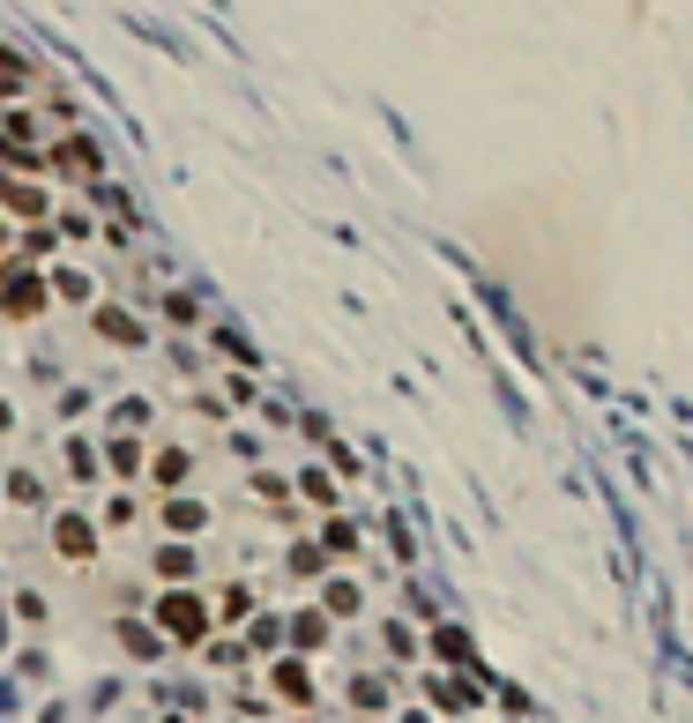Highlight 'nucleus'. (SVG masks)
Listing matches in <instances>:
<instances>
[{
  "label": "nucleus",
  "instance_id": "4be33fe9",
  "mask_svg": "<svg viewBox=\"0 0 693 723\" xmlns=\"http://www.w3.org/2000/svg\"><path fill=\"white\" fill-rule=\"evenodd\" d=\"M165 321H172V328H195V321H201V306L187 299V291H172V299H165Z\"/></svg>",
  "mask_w": 693,
  "mask_h": 723
},
{
  "label": "nucleus",
  "instance_id": "c756f323",
  "mask_svg": "<svg viewBox=\"0 0 693 723\" xmlns=\"http://www.w3.org/2000/svg\"><path fill=\"white\" fill-rule=\"evenodd\" d=\"M8 642H16V612L0 604V656H8Z\"/></svg>",
  "mask_w": 693,
  "mask_h": 723
},
{
  "label": "nucleus",
  "instance_id": "f03ea898",
  "mask_svg": "<svg viewBox=\"0 0 693 723\" xmlns=\"http://www.w3.org/2000/svg\"><path fill=\"white\" fill-rule=\"evenodd\" d=\"M46 306H52L46 276H30L23 261H0V314H8V321H38Z\"/></svg>",
  "mask_w": 693,
  "mask_h": 723
},
{
  "label": "nucleus",
  "instance_id": "6e6552de",
  "mask_svg": "<svg viewBox=\"0 0 693 723\" xmlns=\"http://www.w3.org/2000/svg\"><path fill=\"white\" fill-rule=\"evenodd\" d=\"M52 165H60V172H98V165H105V150L90 142V135H68V142L52 150Z\"/></svg>",
  "mask_w": 693,
  "mask_h": 723
},
{
  "label": "nucleus",
  "instance_id": "dca6fc26",
  "mask_svg": "<svg viewBox=\"0 0 693 723\" xmlns=\"http://www.w3.org/2000/svg\"><path fill=\"white\" fill-rule=\"evenodd\" d=\"M149 477H157V485H179V477H187V448H157L149 455Z\"/></svg>",
  "mask_w": 693,
  "mask_h": 723
},
{
  "label": "nucleus",
  "instance_id": "393cba45",
  "mask_svg": "<svg viewBox=\"0 0 693 723\" xmlns=\"http://www.w3.org/2000/svg\"><path fill=\"white\" fill-rule=\"evenodd\" d=\"M328 612L350 620V612H358V590H350V582H328Z\"/></svg>",
  "mask_w": 693,
  "mask_h": 723
},
{
  "label": "nucleus",
  "instance_id": "0eeeda50",
  "mask_svg": "<svg viewBox=\"0 0 693 723\" xmlns=\"http://www.w3.org/2000/svg\"><path fill=\"white\" fill-rule=\"evenodd\" d=\"M120 648H127V656H142V664H157L172 642H165L157 626H142V620H120Z\"/></svg>",
  "mask_w": 693,
  "mask_h": 723
},
{
  "label": "nucleus",
  "instance_id": "20e7f679",
  "mask_svg": "<svg viewBox=\"0 0 693 723\" xmlns=\"http://www.w3.org/2000/svg\"><path fill=\"white\" fill-rule=\"evenodd\" d=\"M0 209L23 217V225H46V187H30V179H0Z\"/></svg>",
  "mask_w": 693,
  "mask_h": 723
},
{
  "label": "nucleus",
  "instance_id": "9d476101",
  "mask_svg": "<svg viewBox=\"0 0 693 723\" xmlns=\"http://www.w3.org/2000/svg\"><path fill=\"white\" fill-rule=\"evenodd\" d=\"M105 463H112V477H135L149 455H142V440H135V433H105Z\"/></svg>",
  "mask_w": 693,
  "mask_h": 723
},
{
  "label": "nucleus",
  "instance_id": "5701e85b",
  "mask_svg": "<svg viewBox=\"0 0 693 723\" xmlns=\"http://www.w3.org/2000/svg\"><path fill=\"white\" fill-rule=\"evenodd\" d=\"M120 425H149V403H142V396H127V403H112V433H120Z\"/></svg>",
  "mask_w": 693,
  "mask_h": 723
},
{
  "label": "nucleus",
  "instance_id": "2f4dec72",
  "mask_svg": "<svg viewBox=\"0 0 693 723\" xmlns=\"http://www.w3.org/2000/svg\"><path fill=\"white\" fill-rule=\"evenodd\" d=\"M0 261H8V225H0Z\"/></svg>",
  "mask_w": 693,
  "mask_h": 723
},
{
  "label": "nucleus",
  "instance_id": "1a4fd4ad",
  "mask_svg": "<svg viewBox=\"0 0 693 723\" xmlns=\"http://www.w3.org/2000/svg\"><path fill=\"white\" fill-rule=\"evenodd\" d=\"M90 321H98V336H105V344H142V321H135L127 306H98Z\"/></svg>",
  "mask_w": 693,
  "mask_h": 723
},
{
  "label": "nucleus",
  "instance_id": "aec40b11",
  "mask_svg": "<svg viewBox=\"0 0 693 723\" xmlns=\"http://www.w3.org/2000/svg\"><path fill=\"white\" fill-rule=\"evenodd\" d=\"M284 634H291L284 620H247V648H276Z\"/></svg>",
  "mask_w": 693,
  "mask_h": 723
},
{
  "label": "nucleus",
  "instance_id": "4468645a",
  "mask_svg": "<svg viewBox=\"0 0 693 723\" xmlns=\"http://www.w3.org/2000/svg\"><path fill=\"white\" fill-rule=\"evenodd\" d=\"M201 523H209V507H201V499H165V529H201Z\"/></svg>",
  "mask_w": 693,
  "mask_h": 723
},
{
  "label": "nucleus",
  "instance_id": "2eb2a0df",
  "mask_svg": "<svg viewBox=\"0 0 693 723\" xmlns=\"http://www.w3.org/2000/svg\"><path fill=\"white\" fill-rule=\"evenodd\" d=\"M217 620H224V626H247V620H254V590H239V582H231V590L217 597Z\"/></svg>",
  "mask_w": 693,
  "mask_h": 723
},
{
  "label": "nucleus",
  "instance_id": "b1692460",
  "mask_svg": "<svg viewBox=\"0 0 693 723\" xmlns=\"http://www.w3.org/2000/svg\"><path fill=\"white\" fill-rule=\"evenodd\" d=\"M201 656H209L217 672H231V664H247V648H239V642H209V648H201Z\"/></svg>",
  "mask_w": 693,
  "mask_h": 723
},
{
  "label": "nucleus",
  "instance_id": "423d86ee",
  "mask_svg": "<svg viewBox=\"0 0 693 723\" xmlns=\"http://www.w3.org/2000/svg\"><path fill=\"white\" fill-rule=\"evenodd\" d=\"M269 686H276L284 701H298V709L314 701V679H306V664H298V656H284V664H269Z\"/></svg>",
  "mask_w": 693,
  "mask_h": 723
},
{
  "label": "nucleus",
  "instance_id": "7ed1b4c3",
  "mask_svg": "<svg viewBox=\"0 0 693 723\" xmlns=\"http://www.w3.org/2000/svg\"><path fill=\"white\" fill-rule=\"evenodd\" d=\"M52 552H60L68 567H90V559H98V529H90V515L60 507V515H52Z\"/></svg>",
  "mask_w": 693,
  "mask_h": 723
},
{
  "label": "nucleus",
  "instance_id": "9b49d317",
  "mask_svg": "<svg viewBox=\"0 0 693 723\" xmlns=\"http://www.w3.org/2000/svg\"><path fill=\"white\" fill-rule=\"evenodd\" d=\"M0 150H38V120H30L23 105L0 112Z\"/></svg>",
  "mask_w": 693,
  "mask_h": 723
},
{
  "label": "nucleus",
  "instance_id": "cd10ccee",
  "mask_svg": "<svg viewBox=\"0 0 693 723\" xmlns=\"http://www.w3.org/2000/svg\"><path fill=\"white\" fill-rule=\"evenodd\" d=\"M291 574H321V545H291Z\"/></svg>",
  "mask_w": 693,
  "mask_h": 723
},
{
  "label": "nucleus",
  "instance_id": "f8f14e48",
  "mask_svg": "<svg viewBox=\"0 0 693 723\" xmlns=\"http://www.w3.org/2000/svg\"><path fill=\"white\" fill-rule=\"evenodd\" d=\"M8 507H46V477L38 471H8Z\"/></svg>",
  "mask_w": 693,
  "mask_h": 723
},
{
  "label": "nucleus",
  "instance_id": "a878e982",
  "mask_svg": "<svg viewBox=\"0 0 693 723\" xmlns=\"http://www.w3.org/2000/svg\"><path fill=\"white\" fill-rule=\"evenodd\" d=\"M298 493H306V499H321V507H336V485H328L321 471H306V477H298Z\"/></svg>",
  "mask_w": 693,
  "mask_h": 723
},
{
  "label": "nucleus",
  "instance_id": "bb28decb",
  "mask_svg": "<svg viewBox=\"0 0 693 723\" xmlns=\"http://www.w3.org/2000/svg\"><path fill=\"white\" fill-rule=\"evenodd\" d=\"M105 523H112V529H127V523H135V499H127V493H112V499H105Z\"/></svg>",
  "mask_w": 693,
  "mask_h": 723
},
{
  "label": "nucleus",
  "instance_id": "c85d7f7f",
  "mask_svg": "<svg viewBox=\"0 0 693 723\" xmlns=\"http://www.w3.org/2000/svg\"><path fill=\"white\" fill-rule=\"evenodd\" d=\"M23 254H30V261H38V254H52V231H46V225H30V231H23Z\"/></svg>",
  "mask_w": 693,
  "mask_h": 723
},
{
  "label": "nucleus",
  "instance_id": "f257e3e1",
  "mask_svg": "<svg viewBox=\"0 0 693 723\" xmlns=\"http://www.w3.org/2000/svg\"><path fill=\"white\" fill-rule=\"evenodd\" d=\"M149 626H157L172 648H209V626H217V612L201 604V590H157V604H149Z\"/></svg>",
  "mask_w": 693,
  "mask_h": 723
},
{
  "label": "nucleus",
  "instance_id": "a211bd4d",
  "mask_svg": "<svg viewBox=\"0 0 693 723\" xmlns=\"http://www.w3.org/2000/svg\"><path fill=\"white\" fill-rule=\"evenodd\" d=\"M8 612H16L23 626H46V620H52V604L38 597V590H16V604H8Z\"/></svg>",
  "mask_w": 693,
  "mask_h": 723
},
{
  "label": "nucleus",
  "instance_id": "7c9ffc66",
  "mask_svg": "<svg viewBox=\"0 0 693 723\" xmlns=\"http://www.w3.org/2000/svg\"><path fill=\"white\" fill-rule=\"evenodd\" d=\"M8 425H16V410H8V403H0V433H8Z\"/></svg>",
  "mask_w": 693,
  "mask_h": 723
},
{
  "label": "nucleus",
  "instance_id": "6ab92c4d",
  "mask_svg": "<svg viewBox=\"0 0 693 723\" xmlns=\"http://www.w3.org/2000/svg\"><path fill=\"white\" fill-rule=\"evenodd\" d=\"M16 679L46 686V679H52V656H46V648H23V656H16Z\"/></svg>",
  "mask_w": 693,
  "mask_h": 723
},
{
  "label": "nucleus",
  "instance_id": "f3484780",
  "mask_svg": "<svg viewBox=\"0 0 693 723\" xmlns=\"http://www.w3.org/2000/svg\"><path fill=\"white\" fill-rule=\"evenodd\" d=\"M60 455H68V471L82 477V485L98 477V455H90V440H75V433H68V440H60Z\"/></svg>",
  "mask_w": 693,
  "mask_h": 723
},
{
  "label": "nucleus",
  "instance_id": "39448f33",
  "mask_svg": "<svg viewBox=\"0 0 693 723\" xmlns=\"http://www.w3.org/2000/svg\"><path fill=\"white\" fill-rule=\"evenodd\" d=\"M149 567H157V582H165V590H187V582H195V567H201V552L195 545H165Z\"/></svg>",
  "mask_w": 693,
  "mask_h": 723
},
{
  "label": "nucleus",
  "instance_id": "ddd939ff",
  "mask_svg": "<svg viewBox=\"0 0 693 723\" xmlns=\"http://www.w3.org/2000/svg\"><path fill=\"white\" fill-rule=\"evenodd\" d=\"M46 291H52V299H68V306H82V299H90V276H82V269H52Z\"/></svg>",
  "mask_w": 693,
  "mask_h": 723
},
{
  "label": "nucleus",
  "instance_id": "412c9836",
  "mask_svg": "<svg viewBox=\"0 0 693 723\" xmlns=\"http://www.w3.org/2000/svg\"><path fill=\"white\" fill-rule=\"evenodd\" d=\"M321 634H328V620H321V612H298V620H291V642H298V648H314Z\"/></svg>",
  "mask_w": 693,
  "mask_h": 723
}]
</instances>
